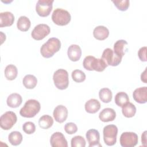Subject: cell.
Listing matches in <instances>:
<instances>
[{
  "instance_id": "cell-30",
  "label": "cell",
  "mask_w": 147,
  "mask_h": 147,
  "mask_svg": "<svg viewBox=\"0 0 147 147\" xmlns=\"http://www.w3.org/2000/svg\"><path fill=\"white\" fill-rule=\"evenodd\" d=\"M112 92L108 88H103L99 90V96L101 101L104 103H109L112 99Z\"/></svg>"
},
{
  "instance_id": "cell-1",
  "label": "cell",
  "mask_w": 147,
  "mask_h": 147,
  "mask_svg": "<svg viewBox=\"0 0 147 147\" xmlns=\"http://www.w3.org/2000/svg\"><path fill=\"white\" fill-rule=\"evenodd\" d=\"M61 48V42L59 39L55 37H52L48 40L41 46L40 53L45 58H50L52 57L55 53L58 52Z\"/></svg>"
},
{
  "instance_id": "cell-2",
  "label": "cell",
  "mask_w": 147,
  "mask_h": 147,
  "mask_svg": "<svg viewBox=\"0 0 147 147\" xmlns=\"http://www.w3.org/2000/svg\"><path fill=\"white\" fill-rule=\"evenodd\" d=\"M83 67L88 71L102 72L108 66L102 59H97L92 56H86L83 61Z\"/></svg>"
},
{
  "instance_id": "cell-6",
  "label": "cell",
  "mask_w": 147,
  "mask_h": 147,
  "mask_svg": "<svg viewBox=\"0 0 147 147\" xmlns=\"http://www.w3.org/2000/svg\"><path fill=\"white\" fill-rule=\"evenodd\" d=\"M118 128L114 125H108L104 127L103 130V140L108 146H113L117 142Z\"/></svg>"
},
{
  "instance_id": "cell-5",
  "label": "cell",
  "mask_w": 147,
  "mask_h": 147,
  "mask_svg": "<svg viewBox=\"0 0 147 147\" xmlns=\"http://www.w3.org/2000/svg\"><path fill=\"white\" fill-rule=\"evenodd\" d=\"M52 20L55 24L59 26H64L69 24L71 20V16L67 10L57 8L52 13Z\"/></svg>"
},
{
  "instance_id": "cell-29",
  "label": "cell",
  "mask_w": 147,
  "mask_h": 147,
  "mask_svg": "<svg viewBox=\"0 0 147 147\" xmlns=\"http://www.w3.org/2000/svg\"><path fill=\"white\" fill-rule=\"evenodd\" d=\"M115 103L119 107H122L129 102L127 94L125 92H119L115 96Z\"/></svg>"
},
{
  "instance_id": "cell-7",
  "label": "cell",
  "mask_w": 147,
  "mask_h": 147,
  "mask_svg": "<svg viewBox=\"0 0 147 147\" xmlns=\"http://www.w3.org/2000/svg\"><path fill=\"white\" fill-rule=\"evenodd\" d=\"M17 117L15 113L11 111H6L0 117L1 127L5 130L10 129L16 123Z\"/></svg>"
},
{
  "instance_id": "cell-31",
  "label": "cell",
  "mask_w": 147,
  "mask_h": 147,
  "mask_svg": "<svg viewBox=\"0 0 147 147\" xmlns=\"http://www.w3.org/2000/svg\"><path fill=\"white\" fill-rule=\"evenodd\" d=\"M71 76L72 79L77 83L83 82L86 79V74L80 69H75L72 72Z\"/></svg>"
},
{
  "instance_id": "cell-32",
  "label": "cell",
  "mask_w": 147,
  "mask_h": 147,
  "mask_svg": "<svg viewBox=\"0 0 147 147\" xmlns=\"http://www.w3.org/2000/svg\"><path fill=\"white\" fill-rule=\"evenodd\" d=\"M72 147H84L86 146V141L81 136L74 137L71 141Z\"/></svg>"
},
{
  "instance_id": "cell-19",
  "label": "cell",
  "mask_w": 147,
  "mask_h": 147,
  "mask_svg": "<svg viewBox=\"0 0 147 147\" xmlns=\"http://www.w3.org/2000/svg\"><path fill=\"white\" fill-rule=\"evenodd\" d=\"M127 42L126 40H119L117 41L114 45V52L116 55L122 58L127 50Z\"/></svg>"
},
{
  "instance_id": "cell-28",
  "label": "cell",
  "mask_w": 147,
  "mask_h": 147,
  "mask_svg": "<svg viewBox=\"0 0 147 147\" xmlns=\"http://www.w3.org/2000/svg\"><path fill=\"white\" fill-rule=\"evenodd\" d=\"M8 140L12 145L17 146L21 143L22 141V136L20 132L13 131L9 134Z\"/></svg>"
},
{
  "instance_id": "cell-34",
  "label": "cell",
  "mask_w": 147,
  "mask_h": 147,
  "mask_svg": "<svg viewBox=\"0 0 147 147\" xmlns=\"http://www.w3.org/2000/svg\"><path fill=\"white\" fill-rule=\"evenodd\" d=\"M22 130L25 133L31 134L36 131V126L32 122H26L22 125Z\"/></svg>"
},
{
  "instance_id": "cell-10",
  "label": "cell",
  "mask_w": 147,
  "mask_h": 147,
  "mask_svg": "<svg viewBox=\"0 0 147 147\" xmlns=\"http://www.w3.org/2000/svg\"><path fill=\"white\" fill-rule=\"evenodd\" d=\"M138 141V135L134 132H124L120 137L119 142L122 147H133Z\"/></svg>"
},
{
  "instance_id": "cell-14",
  "label": "cell",
  "mask_w": 147,
  "mask_h": 147,
  "mask_svg": "<svg viewBox=\"0 0 147 147\" xmlns=\"http://www.w3.org/2000/svg\"><path fill=\"white\" fill-rule=\"evenodd\" d=\"M68 113V110L66 107L60 105L57 106L55 108L53 115L56 122L59 123H63L67 119Z\"/></svg>"
},
{
  "instance_id": "cell-25",
  "label": "cell",
  "mask_w": 147,
  "mask_h": 147,
  "mask_svg": "<svg viewBox=\"0 0 147 147\" xmlns=\"http://www.w3.org/2000/svg\"><path fill=\"white\" fill-rule=\"evenodd\" d=\"M22 83L26 88L33 89L37 84V79L33 75H26L23 78Z\"/></svg>"
},
{
  "instance_id": "cell-38",
  "label": "cell",
  "mask_w": 147,
  "mask_h": 147,
  "mask_svg": "<svg viewBox=\"0 0 147 147\" xmlns=\"http://www.w3.org/2000/svg\"><path fill=\"white\" fill-rule=\"evenodd\" d=\"M141 79L143 82H144L145 83H146V68H145V71L141 74Z\"/></svg>"
},
{
  "instance_id": "cell-22",
  "label": "cell",
  "mask_w": 147,
  "mask_h": 147,
  "mask_svg": "<svg viewBox=\"0 0 147 147\" xmlns=\"http://www.w3.org/2000/svg\"><path fill=\"white\" fill-rule=\"evenodd\" d=\"M22 96L18 93L11 94L7 98V105L11 108H17L22 103Z\"/></svg>"
},
{
  "instance_id": "cell-13",
  "label": "cell",
  "mask_w": 147,
  "mask_h": 147,
  "mask_svg": "<svg viewBox=\"0 0 147 147\" xmlns=\"http://www.w3.org/2000/svg\"><path fill=\"white\" fill-rule=\"evenodd\" d=\"M86 136L89 144V147L102 146L101 144L99 142L100 134L97 130L94 129L88 130L86 133Z\"/></svg>"
},
{
  "instance_id": "cell-26",
  "label": "cell",
  "mask_w": 147,
  "mask_h": 147,
  "mask_svg": "<svg viewBox=\"0 0 147 147\" xmlns=\"http://www.w3.org/2000/svg\"><path fill=\"white\" fill-rule=\"evenodd\" d=\"M53 124V119L52 117L49 115H44L39 118L38 125L41 129H48L50 128Z\"/></svg>"
},
{
  "instance_id": "cell-11",
  "label": "cell",
  "mask_w": 147,
  "mask_h": 147,
  "mask_svg": "<svg viewBox=\"0 0 147 147\" xmlns=\"http://www.w3.org/2000/svg\"><path fill=\"white\" fill-rule=\"evenodd\" d=\"M51 32L49 26L44 24L36 25L31 33L32 38L36 40H41L48 36Z\"/></svg>"
},
{
  "instance_id": "cell-16",
  "label": "cell",
  "mask_w": 147,
  "mask_h": 147,
  "mask_svg": "<svg viewBox=\"0 0 147 147\" xmlns=\"http://www.w3.org/2000/svg\"><path fill=\"white\" fill-rule=\"evenodd\" d=\"M68 57L72 61H78L82 56V49L78 45H71L67 51Z\"/></svg>"
},
{
  "instance_id": "cell-15",
  "label": "cell",
  "mask_w": 147,
  "mask_h": 147,
  "mask_svg": "<svg viewBox=\"0 0 147 147\" xmlns=\"http://www.w3.org/2000/svg\"><path fill=\"white\" fill-rule=\"evenodd\" d=\"M134 100L140 104L145 103L147 102V87H142L136 88L133 93Z\"/></svg>"
},
{
  "instance_id": "cell-27",
  "label": "cell",
  "mask_w": 147,
  "mask_h": 147,
  "mask_svg": "<svg viewBox=\"0 0 147 147\" xmlns=\"http://www.w3.org/2000/svg\"><path fill=\"white\" fill-rule=\"evenodd\" d=\"M18 74L17 67L13 64L7 65L5 69V76L7 80H13L16 78Z\"/></svg>"
},
{
  "instance_id": "cell-9",
  "label": "cell",
  "mask_w": 147,
  "mask_h": 147,
  "mask_svg": "<svg viewBox=\"0 0 147 147\" xmlns=\"http://www.w3.org/2000/svg\"><path fill=\"white\" fill-rule=\"evenodd\" d=\"M101 59L106 62L107 65L113 67L117 66L122 61V57L116 55L113 50L109 48H107L103 51Z\"/></svg>"
},
{
  "instance_id": "cell-37",
  "label": "cell",
  "mask_w": 147,
  "mask_h": 147,
  "mask_svg": "<svg viewBox=\"0 0 147 147\" xmlns=\"http://www.w3.org/2000/svg\"><path fill=\"white\" fill-rule=\"evenodd\" d=\"M146 131H145L141 136V141H142V144L144 145V146H146Z\"/></svg>"
},
{
  "instance_id": "cell-12",
  "label": "cell",
  "mask_w": 147,
  "mask_h": 147,
  "mask_svg": "<svg viewBox=\"0 0 147 147\" xmlns=\"http://www.w3.org/2000/svg\"><path fill=\"white\" fill-rule=\"evenodd\" d=\"M50 144L52 147H67L68 143L64 134L61 132H55L51 137Z\"/></svg>"
},
{
  "instance_id": "cell-23",
  "label": "cell",
  "mask_w": 147,
  "mask_h": 147,
  "mask_svg": "<svg viewBox=\"0 0 147 147\" xmlns=\"http://www.w3.org/2000/svg\"><path fill=\"white\" fill-rule=\"evenodd\" d=\"M123 115L126 118H131L136 114V107L131 102H128L122 107Z\"/></svg>"
},
{
  "instance_id": "cell-18",
  "label": "cell",
  "mask_w": 147,
  "mask_h": 147,
  "mask_svg": "<svg viewBox=\"0 0 147 147\" xmlns=\"http://www.w3.org/2000/svg\"><path fill=\"white\" fill-rule=\"evenodd\" d=\"M14 21V16L10 11H5L0 13V27L10 26Z\"/></svg>"
},
{
  "instance_id": "cell-17",
  "label": "cell",
  "mask_w": 147,
  "mask_h": 147,
  "mask_svg": "<svg viewBox=\"0 0 147 147\" xmlns=\"http://www.w3.org/2000/svg\"><path fill=\"white\" fill-rule=\"evenodd\" d=\"M116 117L115 110L111 108H105L103 109L99 114L100 120L104 122L113 121Z\"/></svg>"
},
{
  "instance_id": "cell-24",
  "label": "cell",
  "mask_w": 147,
  "mask_h": 147,
  "mask_svg": "<svg viewBox=\"0 0 147 147\" xmlns=\"http://www.w3.org/2000/svg\"><path fill=\"white\" fill-rule=\"evenodd\" d=\"M30 21L26 16H21L17 22V28L22 32L28 31L30 27Z\"/></svg>"
},
{
  "instance_id": "cell-20",
  "label": "cell",
  "mask_w": 147,
  "mask_h": 147,
  "mask_svg": "<svg viewBox=\"0 0 147 147\" xmlns=\"http://www.w3.org/2000/svg\"><path fill=\"white\" fill-rule=\"evenodd\" d=\"M93 35L96 40H104L109 36V30L104 26H98L94 29Z\"/></svg>"
},
{
  "instance_id": "cell-4",
  "label": "cell",
  "mask_w": 147,
  "mask_h": 147,
  "mask_svg": "<svg viewBox=\"0 0 147 147\" xmlns=\"http://www.w3.org/2000/svg\"><path fill=\"white\" fill-rule=\"evenodd\" d=\"M55 86L59 90L66 89L69 84L68 72L64 69H59L56 71L53 76Z\"/></svg>"
},
{
  "instance_id": "cell-35",
  "label": "cell",
  "mask_w": 147,
  "mask_h": 147,
  "mask_svg": "<svg viewBox=\"0 0 147 147\" xmlns=\"http://www.w3.org/2000/svg\"><path fill=\"white\" fill-rule=\"evenodd\" d=\"M65 131L69 134H73L78 131V127L75 123L68 122L64 126Z\"/></svg>"
},
{
  "instance_id": "cell-36",
  "label": "cell",
  "mask_w": 147,
  "mask_h": 147,
  "mask_svg": "<svg viewBox=\"0 0 147 147\" xmlns=\"http://www.w3.org/2000/svg\"><path fill=\"white\" fill-rule=\"evenodd\" d=\"M146 47H143L140 48L138 52V56L139 59L142 61H146Z\"/></svg>"
},
{
  "instance_id": "cell-8",
  "label": "cell",
  "mask_w": 147,
  "mask_h": 147,
  "mask_svg": "<svg viewBox=\"0 0 147 147\" xmlns=\"http://www.w3.org/2000/svg\"><path fill=\"white\" fill-rule=\"evenodd\" d=\"M53 0H38L36 5V11L42 17L48 16L53 7Z\"/></svg>"
},
{
  "instance_id": "cell-21",
  "label": "cell",
  "mask_w": 147,
  "mask_h": 147,
  "mask_svg": "<svg viewBox=\"0 0 147 147\" xmlns=\"http://www.w3.org/2000/svg\"><path fill=\"white\" fill-rule=\"evenodd\" d=\"M84 107L88 113L95 114L100 109V103L97 99H91L86 102Z\"/></svg>"
},
{
  "instance_id": "cell-3",
  "label": "cell",
  "mask_w": 147,
  "mask_h": 147,
  "mask_svg": "<svg viewBox=\"0 0 147 147\" xmlns=\"http://www.w3.org/2000/svg\"><path fill=\"white\" fill-rule=\"evenodd\" d=\"M40 109L41 105L38 101L35 99H29L21 109L20 114L25 118H32L38 113Z\"/></svg>"
},
{
  "instance_id": "cell-33",
  "label": "cell",
  "mask_w": 147,
  "mask_h": 147,
  "mask_svg": "<svg viewBox=\"0 0 147 147\" xmlns=\"http://www.w3.org/2000/svg\"><path fill=\"white\" fill-rule=\"evenodd\" d=\"M117 8L121 11H126L129 7V1L128 0H115L112 1Z\"/></svg>"
}]
</instances>
